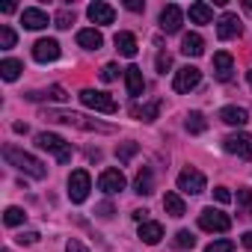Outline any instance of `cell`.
Listing matches in <instances>:
<instances>
[{"label": "cell", "mask_w": 252, "mask_h": 252, "mask_svg": "<svg viewBox=\"0 0 252 252\" xmlns=\"http://www.w3.org/2000/svg\"><path fill=\"white\" fill-rule=\"evenodd\" d=\"M220 119H222L225 125H237V128H240V125L249 122V113H246L243 107H237V104H228V107L220 110Z\"/></svg>", "instance_id": "18"}, {"label": "cell", "mask_w": 252, "mask_h": 252, "mask_svg": "<svg viewBox=\"0 0 252 252\" xmlns=\"http://www.w3.org/2000/svg\"><path fill=\"white\" fill-rule=\"evenodd\" d=\"M243 9H246V12L252 15V0H243Z\"/></svg>", "instance_id": "47"}, {"label": "cell", "mask_w": 252, "mask_h": 252, "mask_svg": "<svg viewBox=\"0 0 252 252\" xmlns=\"http://www.w3.org/2000/svg\"><path fill=\"white\" fill-rule=\"evenodd\" d=\"M0 48H3V51H9V48H15V30L12 27H0Z\"/></svg>", "instance_id": "32"}, {"label": "cell", "mask_w": 252, "mask_h": 252, "mask_svg": "<svg viewBox=\"0 0 252 252\" xmlns=\"http://www.w3.org/2000/svg\"><path fill=\"white\" fill-rule=\"evenodd\" d=\"M33 57H36V63H54V60H60V42L57 39H39L33 45Z\"/></svg>", "instance_id": "14"}, {"label": "cell", "mask_w": 252, "mask_h": 252, "mask_svg": "<svg viewBox=\"0 0 252 252\" xmlns=\"http://www.w3.org/2000/svg\"><path fill=\"white\" fill-rule=\"evenodd\" d=\"M54 24H57L60 30H68V27L74 24V12H68V9H60V12H57V18H54Z\"/></svg>", "instance_id": "33"}, {"label": "cell", "mask_w": 252, "mask_h": 252, "mask_svg": "<svg viewBox=\"0 0 252 252\" xmlns=\"http://www.w3.org/2000/svg\"><path fill=\"white\" fill-rule=\"evenodd\" d=\"M86 15H89V21H92V24H101V27L116 21V9H113L110 3H104V0H95V3H89Z\"/></svg>", "instance_id": "11"}, {"label": "cell", "mask_w": 252, "mask_h": 252, "mask_svg": "<svg viewBox=\"0 0 252 252\" xmlns=\"http://www.w3.org/2000/svg\"><path fill=\"white\" fill-rule=\"evenodd\" d=\"M134 190H137L140 196H149V193L155 190V175H152V169H149V166H143V169L137 172V181H134Z\"/></svg>", "instance_id": "24"}, {"label": "cell", "mask_w": 252, "mask_h": 252, "mask_svg": "<svg viewBox=\"0 0 252 252\" xmlns=\"http://www.w3.org/2000/svg\"><path fill=\"white\" fill-rule=\"evenodd\" d=\"M116 155H119V160H122V163H128V160L137 155V143H125V146H119V149H116Z\"/></svg>", "instance_id": "34"}, {"label": "cell", "mask_w": 252, "mask_h": 252, "mask_svg": "<svg viewBox=\"0 0 252 252\" xmlns=\"http://www.w3.org/2000/svg\"><path fill=\"white\" fill-rule=\"evenodd\" d=\"M36 146L42 149V152H51L60 163H68L71 160V146L63 140V137H57V134H48V131H42L39 137H36Z\"/></svg>", "instance_id": "3"}, {"label": "cell", "mask_w": 252, "mask_h": 252, "mask_svg": "<svg viewBox=\"0 0 252 252\" xmlns=\"http://www.w3.org/2000/svg\"><path fill=\"white\" fill-rule=\"evenodd\" d=\"M95 211H98V217H104V220H110V217H113V205H110V202H101Z\"/></svg>", "instance_id": "40"}, {"label": "cell", "mask_w": 252, "mask_h": 252, "mask_svg": "<svg viewBox=\"0 0 252 252\" xmlns=\"http://www.w3.org/2000/svg\"><path fill=\"white\" fill-rule=\"evenodd\" d=\"M3 158L18 169V172H24V175H30V178H45L48 175V169H45V163L39 160V158H33V155H27L24 149H18V146H6L3 149Z\"/></svg>", "instance_id": "2"}, {"label": "cell", "mask_w": 252, "mask_h": 252, "mask_svg": "<svg viewBox=\"0 0 252 252\" xmlns=\"http://www.w3.org/2000/svg\"><path fill=\"white\" fill-rule=\"evenodd\" d=\"M205 252H234V243L231 240H214L205 246Z\"/></svg>", "instance_id": "35"}, {"label": "cell", "mask_w": 252, "mask_h": 252, "mask_svg": "<svg viewBox=\"0 0 252 252\" xmlns=\"http://www.w3.org/2000/svg\"><path fill=\"white\" fill-rule=\"evenodd\" d=\"M222 149H225L228 155H237V158L249 160V158H252V134H228V137L222 140Z\"/></svg>", "instance_id": "8"}, {"label": "cell", "mask_w": 252, "mask_h": 252, "mask_svg": "<svg viewBox=\"0 0 252 252\" xmlns=\"http://www.w3.org/2000/svg\"><path fill=\"white\" fill-rule=\"evenodd\" d=\"M187 15H190V21H193V24H211V18H214V9H211L208 3H190Z\"/></svg>", "instance_id": "22"}, {"label": "cell", "mask_w": 252, "mask_h": 252, "mask_svg": "<svg viewBox=\"0 0 252 252\" xmlns=\"http://www.w3.org/2000/svg\"><path fill=\"white\" fill-rule=\"evenodd\" d=\"M65 252H89V249H86L80 240H74V237H71V240L65 243Z\"/></svg>", "instance_id": "42"}, {"label": "cell", "mask_w": 252, "mask_h": 252, "mask_svg": "<svg viewBox=\"0 0 252 252\" xmlns=\"http://www.w3.org/2000/svg\"><path fill=\"white\" fill-rule=\"evenodd\" d=\"M125 86H128V95H134V98L143 95L146 80H143V71H140L137 65H128V68H125Z\"/></svg>", "instance_id": "17"}, {"label": "cell", "mask_w": 252, "mask_h": 252, "mask_svg": "<svg viewBox=\"0 0 252 252\" xmlns=\"http://www.w3.org/2000/svg\"><path fill=\"white\" fill-rule=\"evenodd\" d=\"M199 80H202V71H199L196 65H184V68H178V71H175L172 89H175V92H190V89H196V86H199Z\"/></svg>", "instance_id": "9"}, {"label": "cell", "mask_w": 252, "mask_h": 252, "mask_svg": "<svg viewBox=\"0 0 252 252\" xmlns=\"http://www.w3.org/2000/svg\"><path fill=\"white\" fill-rule=\"evenodd\" d=\"M205 175L199 172V169H193V166H187L181 175H178V190L181 193H187V196H199V193H205Z\"/></svg>", "instance_id": "7"}, {"label": "cell", "mask_w": 252, "mask_h": 252, "mask_svg": "<svg viewBox=\"0 0 252 252\" xmlns=\"http://www.w3.org/2000/svg\"><path fill=\"white\" fill-rule=\"evenodd\" d=\"M160 237H163V225H160V222H152V220L140 222V240H143V243L155 246V243H160Z\"/></svg>", "instance_id": "20"}, {"label": "cell", "mask_w": 252, "mask_h": 252, "mask_svg": "<svg viewBox=\"0 0 252 252\" xmlns=\"http://www.w3.org/2000/svg\"><path fill=\"white\" fill-rule=\"evenodd\" d=\"M116 51L122 54V57H137V39H134V33H116Z\"/></svg>", "instance_id": "21"}, {"label": "cell", "mask_w": 252, "mask_h": 252, "mask_svg": "<svg viewBox=\"0 0 252 252\" xmlns=\"http://www.w3.org/2000/svg\"><path fill=\"white\" fill-rule=\"evenodd\" d=\"M246 80H249V86H252V71H246Z\"/></svg>", "instance_id": "48"}, {"label": "cell", "mask_w": 252, "mask_h": 252, "mask_svg": "<svg viewBox=\"0 0 252 252\" xmlns=\"http://www.w3.org/2000/svg\"><path fill=\"white\" fill-rule=\"evenodd\" d=\"M172 243H175L178 249H193V246H196V237H193V234H190L187 228H181V231H175Z\"/></svg>", "instance_id": "31"}, {"label": "cell", "mask_w": 252, "mask_h": 252, "mask_svg": "<svg viewBox=\"0 0 252 252\" xmlns=\"http://www.w3.org/2000/svg\"><path fill=\"white\" fill-rule=\"evenodd\" d=\"M116 77H119V65H116V63H107V65L101 68V80L110 83V80H116Z\"/></svg>", "instance_id": "36"}, {"label": "cell", "mask_w": 252, "mask_h": 252, "mask_svg": "<svg viewBox=\"0 0 252 252\" xmlns=\"http://www.w3.org/2000/svg\"><path fill=\"white\" fill-rule=\"evenodd\" d=\"M146 214H149V211H134V220H137V222H146Z\"/></svg>", "instance_id": "45"}, {"label": "cell", "mask_w": 252, "mask_h": 252, "mask_svg": "<svg viewBox=\"0 0 252 252\" xmlns=\"http://www.w3.org/2000/svg\"><path fill=\"white\" fill-rule=\"evenodd\" d=\"M125 6H128L131 12H143V9H146V6L140 3V0H128V3H125Z\"/></svg>", "instance_id": "43"}, {"label": "cell", "mask_w": 252, "mask_h": 252, "mask_svg": "<svg viewBox=\"0 0 252 252\" xmlns=\"http://www.w3.org/2000/svg\"><path fill=\"white\" fill-rule=\"evenodd\" d=\"M42 119L57 122V125H71V128H80V131H98V134H113L116 131L113 125H107V122L86 119L83 113H71V110H45Z\"/></svg>", "instance_id": "1"}, {"label": "cell", "mask_w": 252, "mask_h": 252, "mask_svg": "<svg viewBox=\"0 0 252 252\" xmlns=\"http://www.w3.org/2000/svg\"><path fill=\"white\" fill-rule=\"evenodd\" d=\"M199 228H205V231H228L231 228V217L228 214H222V211H217V208H205L202 214H199Z\"/></svg>", "instance_id": "6"}, {"label": "cell", "mask_w": 252, "mask_h": 252, "mask_svg": "<svg viewBox=\"0 0 252 252\" xmlns=\"http://www.w3.org/2000/svg\"><path fill=\"white\" fill-rule=\"evenodd\" d=\"M181 21H184L181 6H175V3L163 6V12H160V30H163V33H178V30H181Z\"/></svg>", "instance_id": "13"}, {"label": "cell", "mask_w": 252, "mask_h": 252, "mask_svg": "<svg viewBox=\"0 0 252 252\" xmlns=\"http://www.w3.org/2000/svg\"><path fill=\"white\" fill-rule=\"evenodd\" d=\"M77 98H80L83 107H89V110H95V113H116V110H119V104H116L107 92H98V89H83Z\"/></svg>", "instance_id": "4"}, {"label": "cell", "mask_w": 252, "mask_h": 252, "mask_svg": "<svg viewBox=\"0 0 252 252\" xmlns=\"http://www.w3.org/2000/svg\"><path fill=\"white\" fill-rule=\"evenodd\" d=\"M231 71H234V60H231V54L228 51H220V54H214V74H217V80H231Z\"/></svg>", "instance_id": "16"}, {"label": "cell", "mask_w": 252, "mask_h": 252, "mask_svg": "<svg viewBox=\"0 0 252 252\" xmlns=\"http://www.w3.org/2000/svg\"><path fill=\"white\" fill-rule=\"evenodd\" d=\"M15 240H18V243H36V240H39V231H24V234H18Z\"/></svg>", "instance_id": "41"}, {"label": "cell", "mask_w": 252, "mask_h": 252, "mask_svg": "<svg viewBox=\"0 0 252 252\" xmlns=\"http://www.w3.org/2000/svg\"><path fill=\"white\" fill-rule=\"evenodd\" d=\"M12 128H15V134H27V125H24V122H15Z\"/></svg>", "instance_id": "44"}, {"label": "cell", "mask_w": 252, "mask_h": 252, "mask_svg": "<svg viewBox=\"0 0 252 252\" xmlns=\"http://www.w3.org/2000/svg\"><path fill=\"white\" fill-rule=\"evenodd\" d=\"M163 211H166L169 217H184V214H187L184 199H181L178 193H166V196H163Z\"/></svg>", "instance_id": "25"}, {"label": "cell", "mask_w": 252, "mask_h": 252, "mask_svg": "<svg viewBox=\"0 0 252 252\" xmlns=\"http://www.w3.org/2000/svg\"><path fill=\"white\" fill-rule=\"evenodd\" d=\"M125 184H128V181H125L122 169H104L101 178H98V187H101L104 193H110V196H113V193H122Z\"/></svg>", "instance_id": "12"}, {"label": "cell", "mask_w": 252, "mask_h": 252, "mask_svg": "<svg viewBox=\"0 0 252 252\" xmlns=\"http://www.w3.org/2000/svg\"><path fill=\"white\" fill-rule=\"evenodd\" d=\"M214 199H217V202H222V205H225V202H231V193H228V190H225V187H214Z\"/></svg>", "instance_id": "39"}, {"label": "cell", "mask_w": 252, "mask_h": 252, "mask_svg": "<svg viewBox=\"0 0 252 252\" xmlns=\"http://www.w3.org/2000/svg\"><path fill=\"white\" fill-rule=\"evenodd\" d=\"M184 128H187L190 134H205L208 122H205V116H202L199 110H193V113H187V119H184Z\"/></svg>", "instance_id": "27"}, {"label": "cell", "mask_w": 252, "mask_h": 252, "mask_svg": "<svg viewBox=\"0 0 252 252\" xmlns=\"http://www.w3.org/2000/svg\"><path fill=\"white\" fill-rule=\"evenodd\" d=\"M237 202H240L243 208H249V205H252V190H249V187H243V190H237Z\"/></svg>", "instance_id": "38"}, {"label": "cell", "mask_w": 252, "mask_h": 252, "mask_svg": "<svg viewBox=\"0 0 252 252\" xmlns=\"http://www.w3.org/2000/svg\"><path fill=\"white\" fill-rule=\"evenodd\" d=\"M181 54H184V57H202V54H205V39H202L199 33H187V36L181 39Z\"/></svg>", "instance_id": "19"}, {"label": "cell", "mask_w": 252, "mask_h": 252, "mask_svg": "<svg viewBox=\"0 0 252 252\" xmlns=\"http://www.w3.org/2000/svg\"><path fill=\"white\" fill-rule=\"evenodd\" d=\"M169 68H172V57H169V54H158V71L166 74Z\"/></svg>", "instance_id": "37"}, {"label": "cell", "mask_w": 252, "mask_h": 252, "mask_svg": "<svg viewBox=\"0 0 252 252\" xmlns=\"http://www.w3.org/2000/svg\"><path fill=\"white\" fill-rule=\"evenodd\" d=\"M158 113H160V101H149V104H143V107H134V116L143 119V122H155Z\"/></svg>", "instance_id": "28"}, {"label": "cell", "mask_w": 252, "mask_h": 252, "mask_svg": "<svg viewBox=\"0 0 252 252\" xmlns=\"http://www.w3.org/2000/svg\"><path fill=\"white\" fill-rule=\"evenodd\" d=\"M243 33V27H240V18L234 15V12H225V15H220V21H217V36L222 39V42H228V39H237Z\"/></svg>", "instance_id": "10"}, {"label": "cell", "mask_w": 252, "mask_h": 252, "mask_svg": "<svg viewBox=\"0 0 252 252\" xmlns=\"http://www.w3.org/2000/svg\"><path fill=\"white\" fill-rule=\"evenodd\" d=\"M243 246H246V249H252V231H246V234H243Z\"/></svg>", "instance_id": "46"}, {"label": "cell", "mask_w": 252, "mask_h": 252, "mask_svg": "<svg viewBox=\"0 0 252 252\" xmlns=\"http://www.w3.org/2000/svg\"><path fill=\"white\" fill-rule=\"evenodd\" d=\"M77 45L86 48V51H98V48L104 45V36H101L98 30H80V33H77Z\"/></svg>", "instance_id": "23"}, {"label": "cell", "mask_w": 252, "mask_h": 252, "mask_svg": "<svg viewBox=\"0 0 252 252\" xmlns=\"http://www.w3.org/2000/svg\"><path fill=\"white\" fill-rule=\"evenodd\" d=\"M24 220H27V214H24L21 208H15V205H12V208H6V214H3V222H6L9 228H15V225H21Z\"/></svg>", "instance_id": "30"}, {"label": "cell", "mask_w": 252, "mask_h": 252, "mask_svg": "<svg viewBox=\"0 0 252 252\" xmlns=\"http://www.w3.org/2000/svg\"><path fill=\"white\" fill-rule=\"evenodd\" d=\"M27 98H30V101H42V98H54V101H65L68 95H65V89H63V86H51V89H45V92H30Z\"/></svg>", "instance_id": "29"}, {"label": "cell", "mask_w": 252, "mask_h": 252, "mask_svg": "<svg viewBox=\"0 0 252 252\" xmlns=\"http://www.w3.org/2000/svg\"><path fill=\"white\" fill-rule=\"evenodd\" d=\"M21 24H24L27 30H42V27H48V24H51V18H48V12H45V9L30 6V9H24V12H21Z\"/></svg>", "instance_id": "15"}, {"label": "cell", "mask_w": 252, "mask_h": 252, "mask_svg": "<svg viewBox=\"0 0 252 252\" xmlns=\"http://www.w3.org/2000/svg\"><path fill=\"white\" fill-rule=\"evenodd\" d=\"M89 190H92L89 172H86V169H74V172L68 175V199H71L74 205H80V202L89 199Z\"/></svg>", "instance_id": "5"}, {"label": "cell", "mask_w": 252, "mask_h": 252, "mask_svg": "<svg viewBox=\"0 0 252 252\" xmlns=\"http://www.w3.org/2000/svg\"><path fill=\"white\" fill-rule=\"evenodd\" d=\"M21 71H24V63H21V60H3V63H0V77L9 80V83L18 80Z\"/></svg>", "instance_id": "26"}]
</instances>
